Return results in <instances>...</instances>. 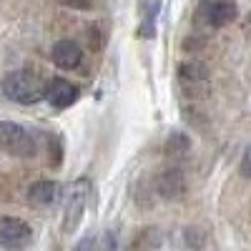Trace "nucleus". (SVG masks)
<instances>
[{"mask_svg": "<svg viewBox=\"0 0 251 251\" xmlns=\"http://www.w3.org/2000/svg\"><path fill=\"white\" fill-rule=\"evenodd\" d=\"M3 93L15 103L30 106V103H38L46 98V86L38 75H33L28 71H15L3 78Z\"/></svg>", "mask_w": 251, "mask_h": 251, "instance_id": "nucleus-1", "label": "nucleus"}, {"mask_svg": "<svg viewBox=\"0 0 251 251\" xmlns=\"http://www.w3.org/2000/svg\"><path fill=\"white\" fill-rule=\"evenodd\" d=\"M88 191H91L88 178H78L68 186L66 206H63V231L66 234H73L78 228V224L83 219V211H86V203H88Z\"/></svg>", "mask_w": 251, "mask_h": 251, "instance_id": "nucleus-2", "label": "nucleus"}, {"mask_svg": "<svg viewBox=\"0 0 251 251\" xmlns=\"http://www.w3.org/2000/svg\"><path fill=\"white\" fill-rule=\"evenodd\" d=\"M0 149L10 156H33L35 153V141L25 126L15 121H0Z\"/></svg>", "mask_w": 251, "mask_h": 251, "instance_id": "nucleus-3", "label": "nucleus"}, {"mask_svg": "<svg viewBox=\"0 0 251 251\" xmlns=\"http://www.w3.org/2000/svg\"><path fill=\"white\" fill-rule=\"evenodd\" d=\"M199 13L203 18V23L211 28H224L228 23H234L239 15L234 0H201Z\"/></svg>", "mask_w": 251, "mask_h": 251, "instance_id": "nucleus-4", "label": "nucleus"}, {"mask_svg": "<svg viewBox=\"0 0 251 251\" xmlns=\"http://www.w3.org/2000/svg\"><path fill=\"white\" fill-rule=\"evenodd\" d=\"M30 239H33V228L23 219H15V216L0 219V246L20 249V246L30 244Z\"/></svg>", "mask_w": 251, "mask_h": 251, "instance_id": "nucleus-5", "label": "nucleus"}, {"mask_svg": "<svg viewBox=\"0 0 251 251\" xmlns=\"http://www.w3.org/2000/svg\"><path fill=\"white\" fill-rule=\"evenodd\" d=\"M78 96H80V88L75 86V83L66 80V78H53L46 86V100L58 111L73 106V103L78 100Z\"/></svg>", "mask_w": 251, "mask_h": 251, "instance_id": "nucleus-6", "label": "nucleus"}, {"mask_svg": "<svg viewBox=\"0 0 251 251\" xmlns=\"http://www.w3.org/2000/svg\"><path fill=\"white\" fill-rule=\"evenodd\" d=\"M50 58L58 68L63 71H73L80 66V60H83V50L78 48V43H73V40H58V43L53 46L50 50Z\"/></svg>", "mask_w": 251, "mask_h": 251, "instance_id": "nucleus-7", "label": "nucleus"}, {"mask_svg": "<svg viewBox=\"0 0 251 251\" xmlns=\"http://www.w3.org/2000/svg\"><path fill=\"white\" fill-rule=\"evenodd\" d=\"M58 196H60V186L55 181H38L28 191V199L35 206H50V203L58 201Z\"/></svg>", "mask_w": 251, "mask_h": 251, "instance_id": "nucleus-8", "label": "nucleus"}, {"mask_svg": "<svg viewBox=\"0 0 251 251\" xmlns=\"http://www.w3.org/2000/svg\"><path fill=\"white\" fill-rule=\"evenodd\" d=\"M239 169H241L244 176H251V143L246 146V151H244V156H241V166H239Z\"/></svg>", "mask_w": 251, "mask_h": 251, "instance_id": "nucleus-9", "label": "nucleus"}, {"mask_svg": "<svg viewBox=\"0 0 251 251\" xmlns=\"http://www.w3.org/2000/svg\"><path fill=\"white\" fill-rule=\"evenodd\" d=\"M63 5H68V8H75V10H86L91 8V0H60Z\"/></svg>", "mask_w": 251, "mask_h": 251, "instance_id": "nucleus-10", "label": "nucleus"}]
</instances>
